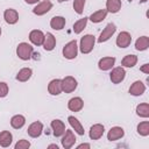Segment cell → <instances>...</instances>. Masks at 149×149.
Here are the masks:
<instances>
[{
    "instance_id": "1",
    "label": "cell",
    "mask_w": 149,
    "mask_h": 149,
    "mask_svg": "<svg viewBox=\"0 0 149 149\" xmlns=\"http://www.w3.org/2000/svg\"><path fill=\"white\" fill-rule=\"evenodd\" d=\"M94 44H95V36L94 35H91V34H87V35H84L81 38H80V42H79V50L81 54H90L93 48H94Z\"/></svg>"
},
{
    "instance_id": "2",
    "label": "cell",
    "mask_w": 149,
    "mask_h": 149,
    "mask_svg": "<svg viewBox=\"0 0 149 149\" xmlns=\"http://www.w3.org/2000/svg\"><path fill=\"white\" fill-rule=\"evenodd\" d=\"M33 52H34V48L29 43H27V42H21L16 47V55L22 61H29V59H31Z\"/></svg>"
},
{
    "instance_id": "3",
    "label": "cell",
    "mask_w": 149,
    "mask_h": 149,
    "mask_svg": "<svg viewBox=\"0 0 149 149\" xmlns=\"http://www.w3.org/2000/svg\"><path fill=\"white\" fill-rule=\"evenodd\" d=\"M62 54L64 56V58L66 59H74L78 55V43L76 40H72L70 42H68L63 50H62Z\"/></svg>"
},
{
    "instance_id": "4",
    "label": "cell",
    "mask_w": 149,
    "mask_h": 149,
    "mask_svg": "<svg viewBox=\"0 0 149 149\" xmlns=\"http://www.w3.org/2000/svg\"><path fill=\"white\" fill-rule=\"evenodd\" d=\"M111 73H109V79L113 84H120L125 80L126 77V71L122 66H118V68H112L111 69Z\"/></svg>"
},
{
    "instance_id": "5",
    "label": "cell",
    "mask_w": 149,
    "mask_h": 149,
    "mask_svg": "<svg viewBox=\"0 0 149 149\" xmlns=\"http://www.w3.org/2000/svg\"><path fill=\"white\" fill-rule=\"evenodd\" d=\"M115 31H116V26H115L114 23L109 22V23L102 29V31L100 33V35H99V37H98V42H99V43H102V42L108 41V40L115 34Z\"/></svg>"
},
{
    "instance_id": "6",
    "label": "cell",
    "mask_w": 149,
    "mask_h": 149,
    "mask_svg": "<svg viewBox=\"0 0 149 149\" xmlns=\"http://www.w3.org/2000/svg\"><path fill=\"white\" fill-rule=\"evenodd\" d=\"M51 8H52V2L50 0H43V1L38 2L33 8V13L37 16H42V15L47 14Z\"/></svg>"
},
{
    "instance_id": "7",
    "label": "cell",
    "mask_w": 149,
    "mask_h": 149,
    "mask_svg": "<svg viewBox=\"0 0 149 149\" xmlns=\"http://www.w3.org/2000/svg\"><path fill=\"white\" fill-rule=\"evenodd\" d=\"M78 86L77 80L72 76H66L62 79V90L65 93H71L73 92Z\"/></svg>"
},
{
    "instance_id": "8",
    "label": "cell",
    "mask_w": 149,
    "mask_h": 149,
    "mask_svg": "<svg viewBox=\"0 0 149 149\" xmlns=\"http://www.w3.org/2000/svg\"><path fill=\"white\" fill-rule=\"evenodd\" d=\"M61 143H62V147L64 149H70L76 143V136H74L73 132L70 130V129H66L65 133L62 135Z\"/></svg>"
},
{
    "instance_id": "9",
    "label": "cell",
    "mask_w": 149,
    "mask_h": 149,
    "mask_svg": "<svg viewBox=\"0 0 149 149\" xmlns=\"http://www.w3.org/2000/svg\"><path fill=\"white\" fill-rule=\"evenodd\" d=\"M50 127H51V129H52V134H54V136H56V137L62 136V135L65 133V130H66V128H65V123H64L62 120H59V119H55V120H52L51 123H50Z\"/></svg>"
},
{
    "instance_id": "10",
    "label": "cell",
    "mask_w": 149,
    "mask_h": 149,
    "mask_svg": "<svg viewBox=\"0 0 149 149\" xmlns=\"http://www.w3.org/2000/svg\"><path fill=\"white\" fill-rule=\"evenodd\" d=\"M27 133L30 137H34V139L40 137L41 134L43 133V123L41 121H35V122L30 123L27 129Z\"/></svg>"
},
{
    "instance_id": "11",
    "label": "cell",
    "mask_w": 149,
    "mask_h": 149,
    "mask_svg": "<svg viewBox=\"0 0 149 149\" xmlns=\"http://www.w3.org/2000/svg\"><path fill=\"white\" fill-rule=\"evenodd\" d=\"M115 43H116V45L119 48H127L132 43V35L128 31H121L118 35Z\"/></svg>"
},
{
    "instance_id": "12",
    "label": "cell",
    "mask_w": 149,
    "mask_h": 149,
    "mask_svg": "<svg viewBox=\"0 0 149 149\" xmlns=\"http://www.w3.org/2000/svg\"><path fill=\"white\" fill-rule=\"evenodd\" d=\"M125 136V130L122 127H119V126H114L112 127L108 133H107V140L108 141H118L120 139H122Z\"/></svg>"
},
{
    "instance_id": "13",
    "label": "cell",
    "mask_w": 149,
    "mask_h": 149,
    "mask_svg": "<svg viewBox=\"0 0 149 149\" xmlns=\"http://www.w3.org/2000/svg\"><path fill=\"white\" fill-rule=\"evenodd\" d=\"M44 33L42 30H38V29H34L29 33V41L34 44V45H42L43 44V41H44Z\"/></svg>"
},
{
    "instance_id": "14",
    "label": "cell",
    "mask_w": 149,
    "mask_h": 149,
    "mask_svg": "<svg viewBox=\"0 0 149 149\" xmlns=\"http://www.w3.org/2000/svg\"><path fill=\"white\" fill-rule=\"evenodd\" d=\"M105 133V127L101 123H94L93 126H91L90 132H88V136L91 140H99Z\"/></svg>"
},
{
    "instance_id": "15",
    "label": "cell",
    "mask_w": 149,
    "mask_h": 149,
    "mask_svg": "<svg viewBox=\"0 0 149 149\" xmlns=\"http://www.w3.org/2000/svg\"><path fill=\"white\" fill-rule=\"evenodd\" d=\"M48 92L51 95H59L63 90H62V79H52L49 84H48Z\"/></svg>"
},
{
    "instance_id": "16",
    "label": "cell",
    "mask_w": 149,
    "mask_h": 149,
    "mask_svg": "<svg viewBox=\"0 0 149 149\" xmlns=\"http://www.w3.org/2000/svg\"><path fill=\"white\" fill-rule=\"evenodd\" d=\"M144 91H146V85H144L143 81H141V80H135V81L130 85V87H129V93H130L132 95H134V97H140V95H142V94L144 93Z\"/></svg>"
},
{
    "instance_id": "17",
    "label": "cell",
    "mask_w": 149,
    "mask_h": 149,
    "mask_svg": "<svg viewBox=\"0 0 149 149\" xmlns=\"http://www.w3.org/2000/svg\"><path fill=\"white\" fill-rule=\"evenodd\" d=\"M114 64H115V58L111 57V56H107V57H102V58L99 59L98 68L101 71H108L114 66Z\"/></svg>"
},
{
    "instance_id": "18",
    "label": "cell",
    "mask_w": 149,
    "mask_h": 149,
    "mask_svg": "<svg viewBox=\"0 0 149 149\" xmlns=\"http://www.w3.org/2000/svg\"><path fill=\"white\" fill-rule=\"evenodd\" d=\"M84 107V101L80 97H73L68 101V108L71 112H79Z\"/></svg>"
},
{
    "instance_id": "19",
    "label": "cell",
    "mask_w": 149,
    "mask_h": 149,
    "mask_svg": "<svg viewBox=\"0 0 149 149\" xmlns=\"http://www.w3.org/2000/svg\"><path fill=\"white\" fill-rule=\"evenodd\" d=\"M3 19L8 24H15L19 21V13L13 8H7L3 12Z\"/></svg>"
},
{
    "instance_id": "20",
    "label": "cell",
    "mask_w": 149,
    "mask_h": 149,
    "mask_svg": "<svg viewBox=\"0 0 149 149\" xmlns=\"http://www.w3.org/2000/svg\"><path fill=\"white\" fill-rule=\"evenodd\" d=\"M43 49L45 51H51L55 49L56 47V37L51 34V33H47L44 35V41H43V44H42Z\"/></svg>"
},
{
    "instance_id": "21",
    "label": "cell",
    "mask_w": 149,
    "mask_h": 149,
    "mask_svg": "<svg viewBox=\"0 0 149 149\" xmlns=\"http://www.w3.org/2000/svg\"><path fill=\"white\" fill-rule=\"evenodd\" d=\"M68 121H69V123H70L71 128L74 130V133H77V134H78V135H80V136L85 134L84 127H83V125L80 123V121H79L77 118H74V116L70 115V116L68 118Z\"/></svg>"
},
{
    "instance_id": "22",
    "label": "cell",
    "mask_w": 149,
    "mask_h": 149,
    "mask_svg": "<svg viewBox=\"0 0 149 149\" xmlns=\"http://www.w3.org/2000/svg\"><path fill=\"white\" fill-rule=\"evenodd\" d=\"M107 14H108V12H107L106 8H105V9H99V10L92 13V14L90 15L88 20H90L91 22H93V23H99V22H102V21L106 19Z\"/></svg>"
},
{
    "instance_id": "23",
    "label": "cell",
    "mask_w": 149,
    "mask_h": 149,
    "mask_svg": "<svg viewBox=\"0 0 149 149\" xmlns=\"http://www.w3.org/2000/svg\"><path fill=\"white\" fill-rule=\"evenodd\" d=\"M13 141V135L8 130H2L0 133V147L2 148H7L12 144Z\"/></svg>"
},
{
    "instance_id": "24",
    "label": "cell",
    "mask_w": 149,
    "mask_h": 149,
    "mask_svg": "<svg viewBox=\"0 0 149 149\" xmlns=\"http://www.w3.org/2000/svg\"><path fill=\"white\" fill-rule=\"evenodd\" d=\"M65 23H66V20L63 16H54L50 20V27L55 30H62L65 27Z\"/></svg>"
},
{
    "instance_id": "25",
    "label": "cell",
    "mask_w": 149,
    "mask_h": 149,
    "mask_svg": "<svg viewBox=\"0 0 149 149\" xmlns=\"http://www.w3.org/2000/svg\"><path fill=\"white\" fill-rule=\"evenodd\" d=\"M122 7L121 0H107L106 1V9L108 13H118Z\"/></svg>"
},
{
    "instance_id": "26",
    "label": "cell",
    "mask_w": 149,
    "mask_h": 149,
    "mask_svg": "<svg viewBox=\"0 0 149 149\" xmlns=\"http://www.w3.org/2000/svg\"><path fill=\"white\" fill-rule=\"evenodd\" d=\"M31 74H33V70L30 68H22L21 70H19V72L16 74V80L24 83V81L30 79Z\"/></svg>"
},
{
    "instance_id": "27",
    "label": "cell",
    "mask_w": 149,
    "mask_h": 149,
    "mask_svg": "<svg viewBox=\"0 0 149 149\" xmlns=\"http://www.w3.org/2000/svg\"><path fill=\"white\" fill-rule=\"evenodd\" d=\"M149 48V37L148 36H140L135 41V49L137 51H144Z\"/></svg>"
},
{
    "instance_id": "28",
    "label": "cell",
    "mask_w": 149,
    "mask_h": 149,
    "mask_svg": "<svg viewBox=\"0 0 149 149\" xmlns=\"http://www.w3.org/2000/svg\"><path fill=\"white\" fill-rule=\"evenodd\" d=\"M26 125V118L21 114H16L10 119V126L14 129H20Z\"/></svg>"
},
{
    "instance_id": "29",
    "label": "cell",
    "mask_w": 149,
    "mask_h": 149,
    "mask_svg": "<svg viewBox=\"0 0 149 149\" xmlns=\"http://www.w3.org/2000/svg\"><path fill=\"white\" fill-rule=\"evenodd\" d=\"M137 63V56L136 55H127L122 58L121 65L122 68H134Z\"/></svg>"
},
{
    "instance_id": "30",
    "label": "cell",
    "mask_w": 149,
    "mask_h": 149,
    "mask_svg": "<svg viewBox=\"0 0 149 149\" xmlns=\"http://www.w3.org/2000/svg\"><path fill=\"white\" fill-rule=\"evenodd\" d=\"M87 21H88V17H86V16H84L83 19H79L78 21H76L73 23V27H72L73 33L74 34H80L85 29V27L87 24Z\"/></svg>"
},
{
    "instance_id": "31",
    "label": "cell",
    "mask_w": 149,
    "mask_h": 149,
    "mask_svg": "<svg viewBox=\"0 0 149 149\" xmlns=\"http://www.w3.org/2000/svg\"><path fill=\"white\" fill-rule=\"evenodd\" d=\"M136 114L140 118H149V104L142 102L136 106Z\"/></svg>"
},
{
    "instance_id": "32",
    "label": "cell",
    "mask_w": 149,
    "mask_h": 149,
    "mask_svg": "<svg viewBox=\"0 0 149 149\" xmlns=\"http://www.w3.org/2000/svg\"><path fill=\"white\" fill-rule=\"evenodd\" d=\"M136 129H137V134H140L141 136H148L149 135V121L140 122Z\"/></svg>"
},
{
    "instance_id": "33",
    "label": "cell",
    "mask_w": 149,
    "mask_h": 149,
    "mask_svg": "<svg viewBox=\"0 0 149 149\" xmlns=\"http://www.w3.org/2000/svg\"><path fill=\"white\" fill-rule=\"evenodd\" d=\"M86 0H73V9L77 14H83Z\"/></svg>"
},
{
    "instance_id": "34",
    "label": "cell",
    "mask_w": 149,
    "mask_h": 149,
    "mask_svg": "<svg viewBox=\"0 0 149 149\" xmlns=\"http://www.w3.org/2000/svg\"><path fill=\"white\" fill-rule=\"evenodd\" d=\"M30 147V142L28 141V140H19L16 143H15V146H14V148L15 149H28Z\"/></svg>"
},
{
    "instance_id": "35",
    "label": "cell",
    "mask_w": 149,
    "mask_h": 149,
    "mask_svg": "<svg viewBox=\"0 0 149 149\" xmlns=\"http://www.w3.org/2000/svg\"><path fill=\"white\" fill-rule=\"evenodd\" d=\"M9 92V87L7 85V83L5 81H0V98H5Z\"/></svg>"
},
{
    "instance_id": "36",
    "label": "cell",
    "mask_w": 149,
    "mask_h": 149,
    "mask_svg": "<svg viewBox=\"0 0 149 149\" xmlns=\"http://www.w3.org/2000/svg\"><path fill=\"white\" fill-rule=\"evenodd\" d=\"M140 71L143 72V73H146V74H149V64H148V63L143 64V65L140 68Z\"/></svg>"
},
{
    "instance_id": "37",
    "label": "cell",
    "mask_w": 149,
    "mask_h": 149,
    "mask_svg": "<svg viewBox=\"0 0 149 149\" xmlns=\"http://www.w3.org/2000/svg\"><path fill=\"white\" fill-rule=\"evenodd\" d=\"M83 148L90 149V148H91V144H90V143H80L79 146H77V149H83Z\"/></svg>"
},
{
    "instance_id": "38",
    "label": "cell",
    "mask_w": 149,
    "mask_h": 149,
    "mask_svg": "<svg viewBox=\"0 0 149 149\" xmlns=\"http://www.w3.org/2000/svg\"><path fill=\"white\" fill-rule=\"evenodd\" d=\"M24 1L28 5H34V3H38L40 2V0H24Z\"/></svg>"
},
{
    "instance_id": "39",
    "label": "cell",
    "mask_w": 149,
    "mask_h": 149,
    "mask_svg": "<svg viewBox=\"0 0 149 149\" xmlns=\"http://www.w3.org/2000/svg\"><path fill=\"white\" fill-rule=\"evenodd\" d=\"M48 148H49V149H52V148H54V149H58V146H57V144H49Z\"/></svg>"
},
{
    "instance_id": "40",
    "label": "cell",
    "mask_w": 149,
    "mask_h": 149,
    "mask_svg": "<svg viewBox=\"0 0 149 149\" xmlns=\"http://www.w3.org/2000/svg\"><path fill=\"white\" fill-rule=\"evenodd\" d=\"M147 1H148V0H140L141 3H144V2H147Z\"/></svg>"
},
{
    "instance_id": "41",
    "label": "cell",
    "mask_w": 149,
    "mask_h": 149,
    "mask_svg": "<svg viewBox=\"0 0 149 149\" xmlns=\"http://www.w3.org/2000/svg\"><path fill=\"white\" fill-rule=\"evenodd\" d=\"M58 2H64V1H68V0H57Z\"/></svg>"
},
{
    "instance_id": "42",
    "label": "cell",
    "mask_w": 149,
    "mask_h": 149,
    "mask_svg": "<svg viewBox=\"0 0 149 149\" xmlns=\"http://www.w3.org/2000/svg\"><path fill=\"white\" fill-rule=\"evenodd\" d=\"M0 36H1V28H0Z\"/></svg>"
},
{
    "instance_id": "43",
    "label": "cell",
    "mask_w": 149,
    "mask_h": 149,
    "mask_svg": "<svg viewBox=\"0 0 149 149\" xmlns=\"http://www.w3.org/2000/svg\"><path fill=\"white\" fill-rule=\"evenodd\" d=\"M127 1H129V2H132V1H133V0H127Z\"/></svg>"
}]
</instances>
